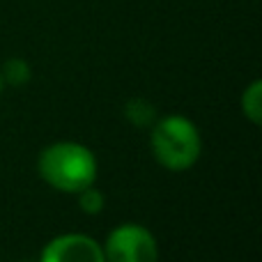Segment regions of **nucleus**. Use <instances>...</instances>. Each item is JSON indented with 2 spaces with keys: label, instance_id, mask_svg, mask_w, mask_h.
I'll use <instances>...</instances> for the list:
<instances>
[{
  "label": "nucleus",
  "instance_id": "f257e3e1",
  "mask_svg": "<svg viewBox=\"0 0 262 262\" xmlns=\"http://www.w3.org/2000/svg\"><path fill=\"white\" fill-rule=\"evenodd\" d=\"M37 172L51 189L60 193H78L95 184L99 163L88 145L76 140H58L39 152Z\"/></svg>",
  "mask_w": 262,
  "mask_h": 262
},
{
  "label": "nucleus",
  "instance_id": "20e7f679",
  "mask_svg": "<svg viewBox=\"0 0 262 262\" xmlns=\"http://www.w3.org/2000/svg\"><path fill=\"white\" fill-rule=\"evenodd\" d=\"M39 262H106L104 246L83 232L58 235L41 249Z\"/></svg>",
  "mask_w": 262,
  "mask_h": 262
},
{
  "label": "nucleus",
  "instance_id": "423d86ee",
  "mask_svg": "<svg viewBox=\"0 0 262 262\" xmlns=\"http://www.w3.org/2000/svg\"><path fill=\"white\" fill-rule=\"evenodd\" d=\"M242 113L246 115L251 124L262 122V81L255 78L251 85L242 92Z\"/></svg>",
  "mask_w": 262,
  "mask_h": 262
},
{
  "label": "nucleus",
  "instance_id": "39448f33",
  "mask_svg": "<svg viewBox=\"0 0 262 262\" xmlns=\"http://www.w3.org/2000/svg\"><path fill=\"white\" fill-rule=\"evenodd\" d=\"M124 118H127L134 127L149 129L159 115H157V108H154L147 99H143V97H134V99H129L127 104H124Z\"/></svg>",
  "mask_w": 262,
  "mask_h": 262
},
{
  "label": "nucleus",
  "instance_id": "f03ea898",
  "mask_svg": "<svg viewBox=\"0 0 262 262\" xmlns=\"http://www.w3.org/2000/svg\"><path fill=\"white\" fill-rule=\"evenodd\" d=\"M149 149L159 166L182 172L195 166L203 154V138L193 120L172 113L157 118L149 127Z\"/></svg>",
  "mask_w": 262,
  "mask_h": 262
},
{
  "label": "nucleus",
  "instance_id": "0eeeda50",
  "mask_svg": "<svg viewBox=\"0 0 262 262\" xmlns=\"http://www.w3.org/2000/svg\"><path fill=\"white\" fill-rule=\"evenodd\" d=\"M0 74H3V81L9 83V85H14V88L28 85L32 78L30 64H28V60H23V58H9L7 62H5V67L0 69Z\"/></svg>",
  "mask_w": 262,
  "mask_h": 262
},
{
  "label": "nucleus",
  "instance_id": "6e6552de",
  "mask_svg": "<svg viewBox=\"0 0 262 262\" xmlns=\"http://www.w3.org/2000/svg\"><path fill=\"white\" fill-rule=\"evenodd\" d=\"M78 207L83 209L85 214H90V216H95V214H101L106 207V195L101 193L99 189H97L95 184L85 186L83 191H78Z\"/></svg>",
  "mask_w": 262,
  "mask_h": 262
},
{
  "label": "nucleus",
  "instance_id": "1a4fd4ad",
  "mask_svg": "<svg viewBox=\"0 0 262 262\" xmlns=\"http://www.w3.org/2000/svg\"><path fill=\"white\" fill-rule=\"evenodd\" d=\"M3 88H5V81H3V74H0V92H3Z\"/></svg>",
  "mask_w": 262,
  "mask_h": 262
},
{
  "label": "nucleus",
  "instance_id": "7ed1b4c3",
  "mask_svg": "<svg viewBox=\"0 0 262 262\" xmlns=\"http://www.w3.org/2000/svg\"><path fill=\"white\" fill-rule=\"evenodd\" d=\"M101 246L106 262H159L157 237L140 223H122L113 228Z\"/></svg>",
  "mask_w": 262,
  "mask_h": 262
}]
</instances>
